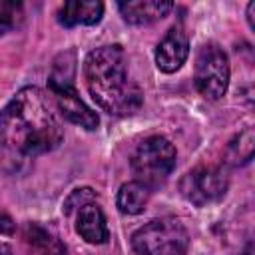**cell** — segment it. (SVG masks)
Here are the masks:
<instances>
[{
    "label": "cell",
    "instance_id": "obj_6",
    "mask_svg": "<svg viewBox=\"0 0 255 255\" xmlns=\"http://www.w3.org/2000/svg\"><path fill=\"white\" fill-rule=\"evenodd\" d=\"M179 189L187 201L201 207L225 195L227 175L219 167H195L181 179Z\"/></svg>",
    "mask_w": 255,
    "mask_h": 255
},
{
    "label": "cell",
    "instance_id": "obj_1",
    "mask_svg": "<svg viewBox=\"0 0 255 255\" xmlns=\"http://www.w3.org/2000/svg\"><path fill=\"white\" fill-rule=\"evenodd\" d=\"M0 141L18 159L52 151L62 141V128L38 88L20 90L0 116Z\"/></svg>",
    "mask_w": 255,
    "mask_h": 255
},
{
    "label": "cell",
    "instance_id": "obj_13",
    "mask_svg": "<svg viewBox=\"0 0 255 255\" xmlns=\"http://www.w3.org/2000/svg\"><path fill=\"white\" fill-rule=\"evenodd\" d=\"M253 157V131L245 129L243 133H239L227 147V159L235 165L239 163H247Z\"/></svg>",
    "mask_w": 255,
    "mask_h": 255
},
{
    "label": "cell",
    "instance_id": "obj_2",
    "mask_svg": "<svg viewBox=\"0 0 255 255\" xmlns=\"http://www.w3.org/2000/svg\"><path fill=\"white\" fill-rule=\"evenodd\" d=\"M86 84L100 108L114 116H129L141 106V92L128 76L122 46H102L88 54L84 64Z\"/></svg>",
    "mask_w": 255,
    "mask_h": 255
},
{
    "label": "cell",
    "instance_id": "obj_17",
    "mask_svg": "<svg viewBox=\"0 0 255 255\" xmlns=\"http://www.w3.org/2000/svg\"><path fill=\"white\" fill-rule=\"evenodd\" d=\"M48 255H62V253H48Z\"/></svg>",
    "mask_w": 255,
    "mask_h": 255
},
{
    "label": "cell",
    "instance_id": "obj_14",
    "mask_svg": "<svg viewBox=\"0 0 255 255\" xmlns=\"http://www.w3.org/2000/svg\"><path fill=\"white\" fill-rule=\"evenodd\" d=\"M20 4L14 2H0V34H4L14 24V16H18Z\"/></svg>",
    "mask_w": 255,
    "mask_h": 255
},
{
    "label": "cell",
    "instance_id": "obj_7",
    "mask_svg": "<svg viewBox=\"0 0 255 255\" xmlns=\"http://www.w3.org/2000/svg\"><path fill=\"white\" fill-rule=\"evenodd\" d=\"M189 54V40L181 28H171L155 48V64L161 72L171 74L183 66Z\"/></svg>",
    "mask_w": 255,
    "mask_h": 255
},
{
    "label": "cell",
    "instance_id": "obj_12",
    "mask_svg": "<svg viewBox=\"0 0 255 255\" xmlns=\"http://www.w3.org/2000/svg\"><path fill=\"white\" fill-rule=\"evenodd\" d=\"M149 199V189L137 181L124 183L118 191V207L126 215H137L145 209Z\"/></svg>",
    "mask_w": 255,
    "mask_h": 255
},
{
    "label": "cell",
    "instance_id": "obj_4",
    "mask_svg": "<svg viewBox=\"0 0 255 255\" xmlns=\"http://www.w3.org/2000/svg\"><path fill=\"white\" fill-rule=\"evenodd\" d=\"M187 243L189 237L185 227L171 217L153 219L139 227L131 237L137 255H185Z\"/></svg>",
    "mask_w": 255,
    "mask_h": 255
},
{
    "label": "cell",
    "instance_id": "obj_16",
    "mask_svg": "<svg viewBox=\"0 0 255 255\" xmlns=\"http://www.w3.org/2000/svg\"><path fill=\"white\" fill-rule=\"evenodd\" d=\"M253 10H255V2H251V4L247 6V20H249V26H251V28H255V22H253Z\"/></svg>",
    "mask_w": 255,
    "mask_h": 255
},
{
    "label": "cell",
    "instance_id": "obj_5",
    "mask_svg": "<svg viewBox=\"0 0 255 255\" xmlns=\"http://www.w3.org/2000/svg\"><path fill=\"white\" fill-rule=\"evenodd\" d=\"M195 88L207 100H219L229 86V60L217 44H205L195 60Z\"/></svg>",
    "mask_w": 255,
    "mask_h": 255
},
{
    "label": "cell",
    "instance_id": "obj_9",
    "mask_svg": "<svg viewBox=\"0 0 255 255\" xmlns=\"http://www.w3.org/2000/svg\"><path fill=\"white\" fill-rule=\"evenodd\" d=\"M76 231L82 235V239H86L88 243H106L108 241V225H106V217L100 209L98 203L90 201L84 203L82 207H78V217H76Z\"/></svg>",
    "mask_w": 255,
    "mask_h": 255
},
{
    "label": "cell",
    "instance_id": "obj_11",
    "mask_svg": "<svg viewBox=\"0 0 255 255\" xmlns=\"http://www.w3.org/2000/svg\"><path fill=\"white\" fill-rule=\"evenodd\" d=\"M104 14V4L96 0H70L60 8V22L64 26L98 24Z\"/></svg>",
    "mask_w": 255,
    "mask_h": 255
},
{
    "label": "cell",
    "instance_id": "obj_10",
    "mask_svg": "<svg viewBox=\"0 0 255 255\" xmlns=\"http://www.w3.org/2000/svg\"><path fill=\"white\" fill-rule=\"evenodd\" d=\"M118 6L124 20L135 26L161 20L173 8V4L165 0H129V2H120Z\"/></svg>",
    "mask_w": 255,
    "mask_h": 255
},
{
    "label": "cell",
    "instance_id": "obj_8",
    "mask_svg": "<svg viewBox=\"0 0 255 255\" xmlns=\"http://www.w3.org/2000/svg\"><path fill=\"white\" fill-rule=\"evenodd\" d=\"M54 96H56V102H58V108H60V114L70 120L72 124H78L80 128L84 129H96L100 120L96 116V112H92L84 102L82 98L78 96V92L74 90V86L70 88H60V90H52Z\"/></svg>",
    "mask_w": 255,
    "mask_h": 255
},
{
    "label": "cell",
    "instance_id": "obj_15",
    "mask_svg": "<svg viewBox=\"0 0 255 255\" xmlns=\"http://www.w3.org/2000/svg\"><path fill=\"white\" fill-rule=\"evenodd\" d=\"M14 229H16V225H14L12 217H10L8 213L0 211V233H4V235H12Z\"/></svg>",
    "mask_w": 255,
    "mask_h": 255
},
{
    "label": "cell",
    "instance_id": "obj_3",
    "mask_svg": "<svg viewBox=\"0 0 255 255\" xmlns=\"http://www.w3.org/2000/svg\"><path fill=\"white\" fill-rule=\"evenodd\" d=\"M129 165L137 183L155 189L167 181L175 167V147L165 137L151 135L133 149Z\"/></svg>",
    "mask_w": 255,
    "mask_h": 255
}]
</instances>
